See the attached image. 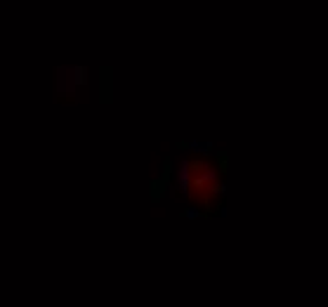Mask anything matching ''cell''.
<instances>
[{
	"mask_svg": "<svg viewBox=\"0 0 328 307\" xmlns=\"http://www.w3.org/2000/svg\"><path fill=\"white\" fill-rule=\"evenodd\" d=\"M194 166L189 163L187 159H182L177 163V168H175V187L177 191L182 194V196H189V187H192L194 182Z\"/></svg>",
	"mask_w": 328,
	"mask_h": 307,
	"instance_id": "1",
	"label": "cell"
},
{
	"mask_svg": "<svg viewBox=\"0 0 328 307\" xmlns=\"http://www.w3.org/2000/svg\"><path fill=\"white\" fill-rule=\"evenodd\" d=\"M80 88L76 83V73L73 66H59L57 69V92L59 95H73Z\"/></svg>",
	"mask_w": 328,
	"mask_h": 307,
	"instance_id": "2",
	"label": "cell"
},
{
	"mask_svg": "<svg viewBox=\"0 0 328 307\" xmlns=\"http://www.w3.org/2000/svg\"><path fill=\"white\" fill-rule=\"evenodd\" d=\"M177 147H187L192 149L194 154H210L215 144L212 142H198V139H192V142H184V144H177Z\"/></svg>",
	"mask_w": 328,
	"mask_h": 307,
	"instance_id": "3",
	"label": "cell"
},
{
	"mask_svg": "<svg viewBox=\"0 0 328 307\" xmlns=\"http://www.w3.org/2000/svg\"><path fill=\"white\" fill-rule=\"evenodd\" d=\"M201 215H203V213H201V210H198V208H196V206H187V208L182 210V218H184V220H189V222H194V220H198V218H201Z\"/></svg>",
	"mask_w": 328,
	"mask_h": 307,
	"instance_id": "4",
	"label": "cell"
},
{
	"mask_svg": "<svg viewBox=\"0 0 328 307\" xmlns=\"http://www.w3.org/2000/svg\"><path fill=\"white\" fill-rule=\"evenodd\" d=\"M73 73H76L78 85H85L87 83V66H73Z\"/></svg>",
	"mask_w": 328,
	"mask_h": 307,
	"instance_id": "5",
	"label": "cell"
}]
</instances>
